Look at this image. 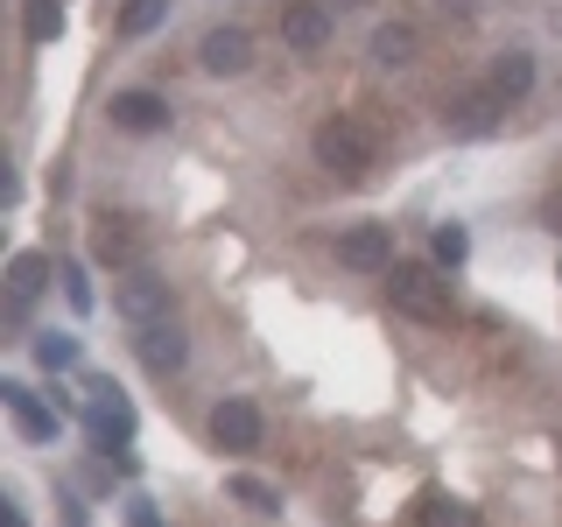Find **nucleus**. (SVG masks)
I'll return each mask as SVG.
<instances>
[{"label":"nucleus","mask_w":562,"mask_h":527,"mask_svg":"<svg viewBox=\"0 0 562 527\" xmlns=\"http://www.w3.org/2000/svg\"><path fill=\"white\" fill-rule=\"evenodd\" d=\"M310 148H316V169H330L338 183H366V176H373V134L351 113H330L324 127L310 134Z\"/></svg>","instance_id":"nucleus-1"},{"label":"nucleus","mask_w":562,"mask_h":527,"mask_svg":"<svg viewBox=\"0 0 562 527\" xmlns=\"http://www.w3.org/2000/svg\"><path fill=\"white\" fill-rule=\"evenodd\" d=\"M386 303L401 316H415V324H443L450 316V281H436L429 268H386Z\"/></svg>","instance_id":"nucleus-2"},{"label":"nucleus","mask_w":562,"mask_h":527,"mask_svg":"<svg viewBox=\"0 0 562 527\" xmlns=\"http://www.w3.org/2000/svg\"><path fill=\"white\" fill-rule=\"evenodd\" d=\"M113 310L127 316V324H155V316H169V281L155 274V268H127V274H113Z\"/></svg>","instance_id":"nucleus-3"},{"label":"nucleus","mask_w":562,"mask_h":527,"mask_svg":"<svg viewBox=\"0 0 562 527\" xmlns=\"http://www.w3.org/2000/svg\"><path fill=\"white\" fill-rule=\"evenodd\" d=\"M499 113H506V99L492 92V85H479V92H457V99L443 105V127H450L457 141H485L492 127H499Z\"/></svg>","instance_id":"nucleus-4"},{"label":"nucleus","mask_w":562,"mask_h":527,"mask_svg":"<svg viewBox=\"0 0 562 527\" xmlns=\"http://www.w3.org/2000/svg\"><path fill=\"white\" fill-rule=\"evenodd\" d=\"M134 351H140V366H148V373H183L190 338H183V324H176V316H155V324L134 330Z\"/></svg>","instance_id":"nucleus-5"},{"label":"nucleus","mask_w":562,"mask_h":527,"mask_svg":"<svg viewBox=\"0 0 562 527\" xmlns=\"http://www.w3.org/2000/svg\"><path fill=\"white\" fill-rule=\"evenodd\" d=\"M85 429H92V444H99V450L127 444V436H134V408H127V394L99 380V386H92V401H85Z\"/></svg>","instance_id":"nucleus-6"},{"label":"nucleus","mask_w":562,"mask_h":527,"mask_svg":"<svg viewBox=\"0 0 562 527\" xmlns=\"http://www.w3.org/2000/svg\"><path fill=\"white\" fill-rule=\"evenodd\" d=\"M260 436H268V422H260L254 401L225 394L218 408H211V444H218V450H260Z\"/></svg>","instance_id":"nucleus-7"},{"label":"nucleus","mask_w":562,"mask_h":527,"mask_svg":"<svg viewBox=\"0 0 562 527\" xmlns=\"http://www.w3.org/2000/svg\"><path fill=\"white\" fill-rule=\"evenodd\" d=\"M338 260L359 268V274H386V268H394V225H380V218L351 225V233L338 239Z\"/></svg>","instance_id":"nucleus-8"},{"label":"nucleus","mask_w":562,"mask_h":527,"mask_svg":"<svg viewBox=\"0 0 562 527\" xmlns=\"http://www.w3.org/2000/svg\"><path fill=\"white\" fill-rule=\"evenodd\" d=\"M281 43H289L295 57H316V49L330 43V8L324 0H289V8H281Z\"/></svg>","instance_id":"nucleus-9"},{"label":"nucleus","mask_w":562,"mask_h":527,"mask_svg":"<svg viewBox=\"0 0 562 527\" xmlns=\"http://www.w3.org/2000/svg\"><path fill=\"white\" fill-rule=\"evenodd\" d=\"M198 64L211 70V78H239L246 64H254V35H246L239 22H225V29H211L204 43H198Z\"/></svg>","instance_id":"nucleus-10"},{"label":"nucleus","mask_w":562,"mask_h":527,"mask_svg":"<svg viewBox=\"0 0 562 527\" xmlns=\"http://www.w3.org/2000/svg\"><path fill=\"white\" fill-rule=\"evenodd\" d=\"M105 120H113L120 134H162L169 127V99L162 92H113V105H105Z\"/></svg>","instance_id":"nucleus-11"},{"label":"nucleus","mask_w":562,"mask_h":527,"mask_svg":"<svg viewBox=\"0 0 562 527\" xmlns=\"http://www.w3.org/2000/svg\"><path fill=\"white\" fill-rule=\"evenodd\" d=\"M92 254H99L113 274L140 268V233H134V218H113V211H105V218L92 225Z\"/></svg>","instance_id":"nucleus-12"},{"label":"nucleus","mask_w":562,"mask_h":527,"mask_svg":"<svg viewBox=\"0 0 562 527\" xmlns=\"http://www.w3.org/2000/svg\"><path fill=\"white\" fill-rule=\"evenodd\" d=\"M0 401H8V415H14V422H22V436H29V444H57V415H49L43 401H35L29 386H22V380H8V386H0Z\"/></svg>","instance_id":"nucleus-13"},{"label":"nucleus","mask_w":562,"mask_h":527,"mask_svg":"<svg viewBox=\"0 0 562 527\" xmlns=\"http://www.w3.org/2000/svg\"><path fill=\"white\" fill-rule=\"evenodd\" d=\"M43 281H49V260H43V254H14V260H8V310L22 316L35 295H43Z\"/></svg>","instance_id":"nucleus-14"},{"label":"nucleus","mask_w":562,"mask_h":527,"mask_svg":"<svg viewBox=\"0 0 562 527\" xmlns=\"http://www.w3.org/2000/svg\"><path fill=\"white\" fill-rule=\"evenodd\" d=\"M415 49H422V29H415V22H386V29H373V64H380V70L415 64Z\"/></svg>","instance_id":"nucleus-15"},{"label":"nucleus","mask_w":562,"mask_h":527,"mask_svg":"<svg viewBox=\"0 0 562 527\" xmlns=\"http://www.w3.org/2000/svg\"><path fill=\"white\" fill-rule=\"evenodd\" d=\"M492 92H499L506 105H514V99H527V92H535V57H527V49H506V57L499 64H492Z\"/></svg>","instance_id":"nucleus-16"},{"label":"nucleus","mask_w":562,"mask_h":527,"mask_svg":"<svg viewBox=\"0 0 562 527\" xmlns=\"http://www.w3.org/2000/svg\"><path fill=\"white\" fill-rule=\"evenodd\" d=\"M422 527H485V520H479V506H471V500L429 492V500H422Z\"/></svg>","instance_id":"nucleus-17"},{"label":"nucleus","mask_w":562,"mask_h":527,"mask_svg":"<svg viewBox=\"0 0 562 527\" xmlns=\"http://www.w3.org/2000/svg\"><path fill=\"white\" fill-rule=\"evenodd\" d=\"M35 366H43V373H70V366H78V338H70V330H43V338H35Z\"/></svg>","instance_id":"nucleus-18"},{"label":"nucleus","mask_w":562,"mask_h":527,"mask_svg":"<svg viewBox=\"0 0 562 527\" xmlns=\"http://www.w3.org/2000/svg\"><path fill=\"white\" fill-rule=\"evenodd\" d=\"M225 492H233V500L246 506V514H281V492H274L268 479H254V471H239V479L225 485Z\"/></svg>","instance_id":"nucleus-19"},{"label":"nucleus","mask_w":562,"mask_h":527,"mask_svg":"<svg viewBox=\"0 0 562 527\" xmlns=\"http://www.w3.org/2000/svg\"><path fill=\"white\" fill-rule=\"evenodd\" d=\"M22 29H29V43H57V29H64V8H57V0H29Z\"/></svg>","instance_id":"nucleus-20"},{"label":"nucleus","mask_w":562,"mask_h":527,"mask_svg":"<svg viewBox=\"0 0 562 527\" xmlns=\"http://www.w3.org/2000/svg\"><path fill=\"white\" fill-rule=\"evenodd\" d=\"M162 14H169V0H127V14H120V35H148V29H162Z\"/></svg>","instance_id":"nucleus-21"},{"label":"nucleus","mask_w":562,"mask_h":527,"mask_svg":"<svg viewBox=\"0 0 562 527\" xmlns=\"http://www.w3.org/2000/svg\"><path fill=\"white\" fill-rule=\"evenodd\" d=\"M436 260H443V268H464V254H471V233H464V225H436Z\"/></svg>","instance_id":"nucleus-22"},{"label":"nucleus","mask_w":562,"mask_h":527,"mask_svg":"<svg viewBox=\"0 0 562 527\" xmlns=\"http://www.w3.org/2000/svg\"><path fill=\"white\" fill-rule=\"evenodd\" d=\"M64 295H70V310H92V281H85V268H78V260L64 268Z\"/></svg>","instance_id":"nucleus-23"},{"label":"nucleus","mask_w":562,"mask_h":527,"mask_svg":"<svg viewBox=\"0 0 562 527\" xmlns=\"http://www.w3.org/2000/svg\"><path fill=\"white\" fill-rule=\"evenodd\" d=\"M541 225H549V233L562 239V190H549V204H541Z\"/></svg>","instance_id":"nucleus-24"},{"label":"nucleus","mask_w":562,"mask_h":527,"mask_svg":"<svg viewBox=\"0 0 562 527\" xmlns=\"http://www.w3.org/2000/svg\"><path fill=\"white\" fill-rule=\"evenodd\" d=\"M127 527H162V520H155L148 506H134V514H127Z\"/></svg>","instance_id":"nucleus-25"},{"label":"nucleus","mask_w":562,"mask_h":527,"mask_svg":"<svg viewBox=\"0 0 562 527\" xmlns=\"http://www.w3.org/2000/svg\"><path fill=\"white\" fill-rule=\"evenodd\" d=\"M338 8H359V0H338Z\"/></svg>","instance_id":"nucleus-26"}]
</instances>
